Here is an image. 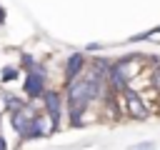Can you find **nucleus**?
Returning a JSON list of instances; mask_svg holds the SVG:
<instances>
[{
  "label": "nucleus",
  "mask_w": 160,
  "mask_h": 150,
  "mask_svg": "<svg viewBox=\"0 0 160 150\" xmlns=\"http://www.w3.org/2000/svg\"><path fill=\"white\" fill-rule=\"evenodd\" d=\"M42 102H45V110H48V118H50V132H58L60 130V115H62V98H60V92L48 90L42 95Z\"/></svg>",
  "instance_id": "obj_3"
},
{
  "label": "nucleus",
  "mask_w": 160,
  "mask_h": 150,
  "mask_svg": "<svg viewBox=\"0 0 160 150\" xmlns=\"http://www.w3.org/2000/svg\"><path fill=\"white\" fill-rule=\"evenodd\" d=\"M25 95H30V98L45 95V70H42L40 65H35L32 70H28V78H25Z\"/></svg>",
  "instance_id": "obj_4"
},
{
  "label": "nucleus",
  "mask_w": 160,
  "mask_h": 150,
  "mask_svg": "<svg viewBox=\"0 0 160 150\" xmlns=\"http://www.w3.org/2000/svg\"><path fill=\"white\" fill-rule=\"evenodd\" d=\"M82 68H85V58H82L80 52H72V55L68 58V62H65V80H68V82L78 80L80 72H82Z\"/></svg>",
  "instance_id": "obj_7"
},
{
  "label": "nucleus",
  "mask_w": 160,
  "mask_h": 150,
  "mask_svg": "<svg viewBox=\"0 0 160 150\" xmlns=\"http://www.w3.org/2000/svg\"><path fill=\"white\" fill-rule=\"evenodd\" d=\"M152 148H155L152 142H142V145H132L130 150H152Z\"/></svg>",
  "instance_id": "obj_12"
},
{
  "label": "nucleus",
  "mask_w": 160,
  "mask_h": 150,
  "mask_svg": "<svg viewBox=\"0 0 160 150\" xmlns=\"http://www.w3.org/2000/svg\"><path fill=\"white\" fill-rule=\"evenodd\" d=\"M2 20H5V10L0 8V25H2Z\"/></svg>",
  "instance_id": "obj_14"
},
{
  "label": "nucleus",
  "mask_w": 160,
  "mask_h": 150,
  "mask_svg": "<svg viewBox=\"0 0 160 150\" xmlns=\"http://www.w3.org/2000/svg\"><path fill=\"white\" fill-rule=\"evenodd\" d=\"M12 128L25 140L45 135V128H42V120L38 118V110L30 108V105H25V102H20L18 108H12Z\"/></svg>",
  "instance_id": "obj_2"
},
{
  "label": "nucleus",
  "mask_w": 160,
  "mask_h": 150,
  "mask_svg": "<svg viewBox=\"0 0 160 150\" xmlns=\"http://www.w3.org/2000/svg\"><path fill=\"white\" fill-rule=\"evenodd\" d=\"M35 65H38V62H35L32 55H22V68H25V70H32Z\"/></svg>",
  "instance_id": "obj_9"
},
{
  "label": "nucleus",
  "mask_w": 160,
  "mask_h": 150,
  "mask_svg": "<svg viewBox=\"0 0 160 150\" xmlns=\"http://www.w3.org/2000/svg\"><path fill=\"white\" fill-rule=\"evenodd\" d=\"M15 75H18L15 68H5V70H2V80H5V82H8V80H15Z\"/></svg>",
  "instance_id": "obj_10"
},
{
  "label": "nucleus",
  "mask_w": 160,
  "mask_h": 150,
  "mask_svg": "<svg viewBox=\"0 0 160 150\" xmlns=\"http://www.w3.org/2000/svg\"><path fill=\"white\" fill-rule=\"evenodd\" d=\"M122 95H125L128 115H130V118H135V120H145V118H148V108H145V102L140 100V95H138V92H132V90H122Z\"/></svg>",
  "instance_id": "obj_6"
},
{
  "label": "nucleus",
  "mask_w": 160,
  "mask_h": 150,
  "mask_svg": "<svg viewBox=\"0 0 160 150\" xmlns=\"http://www.w3.org/2000/svg\"><path fill=\"white\" fill-rule=\"evenodd\" d=\"M0 150H8V145H5V138L0 135Z\"/></svg>",
  "instance_id": "obj_13"
},
{
  "label": "nucleus",
  "mask_w": 160,
  "mask_h": 150,
  "mask_svg": "<svg viewBox=\"0 0 160 150\" xmlns=\"http://www.w3.org/2000/svg\"><path fill=\"white\" fill-rule=\"evenodd\" d=\"M110 72V70H108ZM105 70H98L92 65V70L85 72V78H78L72 82H68V112H70V125H80V115L85 112V108L90 105L92 98L100 95L102 80L108 78Z\"/></svg>",
  "instance_id": "obj_1"
},
{
  "label": "nucleus",
  "mask_w": 160,
  "mask_h": 150,
  "mask_svg": "<svg viewBox=\"0 0 160 150\" xmlns=\"http://www.w3.org/2000/svg\"><path fill=\"white\" fill-rule=\"evenodd\" d=\"M140 68H142V58H138V55H128V58H122L120 62L112 65V70H115L125 82H130L135 75H140Z\"/></svg>",
  "instance_id": "obj_5"
},
{
  "label": "nucleus",
  "mask_w": 160,
  "mask_h": 150,
  "mask_svg": "<svg viewBox=\"0 0 160 150\" xmlns=\"http://www.w3.org/2000/svg\"><path fill=\"white\" fill-rule=\"evenodd\" d=\"M145 40H152V42H160V30H150V32H145Z\"/></svg>",
  "instance_id": "obj_11"
},
{
  "label": "nucleus",
  "mask_w": 160,
  "mask_h": 150,
  "mask_svg": "<svg viewBox=\"0 0 160 150\" xmlns=\"http://www.w3.org/2000/svg\"><path fill=\"white\" fill-rule=\"evenodd\" d=\"M150 85H152L155 90H160V68L152 70V75H150Z\"/></svg>",
  "instance_id": "obj_8"
}]
</instances>
